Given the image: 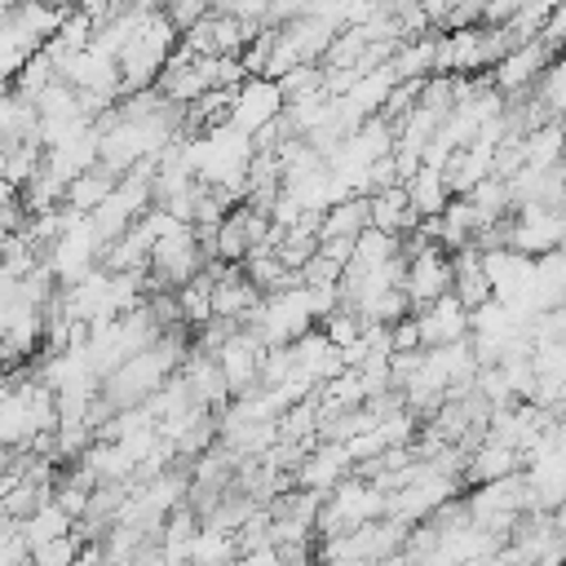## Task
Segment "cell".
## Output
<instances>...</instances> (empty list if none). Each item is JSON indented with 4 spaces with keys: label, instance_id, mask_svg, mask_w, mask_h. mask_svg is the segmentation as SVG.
<instances>
[{
    "label": "cell",
    "instance_id": "7c38bea8",
    "mask_svg": "<svg viewBox=\"0 0 566 566\" xmlns=\"http://www.w3.org/2000/svg\"><path fill=\"white\" fill-rule=\"evenodd\" d=\"M177 305H181V323L208 327V323H212V279L199 274L195 283H186V287L177 292Z\"/></svg>",
    "mask_w": 566,
    "mask_h": 566
},
{
    "label": "cell",
    "instance_id": "d6986e66",
    "mask_svg": "<svg viewBox=\"0 0 566 566\" xmlns=\"http://www.w3.org/2000/svg\"><path fill=\"white\" fill-rule=\"evenodd\" d=\"M4 203H13V186L0 177V208H4Z\"/></svg>",
    "mask_w": 566,
    "mask_h": 566
},
{
    "label": "cell",
    "instance_id": "2e32d148",
    "mask_svg": "<svg viewBox=\"0 0 566 566\" xmlns=\"http://www.w3.org/2000/svg\"><path fill=\"white\" fill-rule=\"evenodd\" d=\"M279 88H283V102L310 97V93H318V88H323V66H292V71L279 80Z\"/></svg>",
    "mask_w": 566,
    "mask_h": 566
},
{
    "label": "cell",
    "instance_id": "5bb4252c",
    "mask_svg": "<svg viewBox=\"0 0 566 566\" xmlns=\"http://www.w3.org/2000/svg\"><path fill=\"white\" fill-rule=\"evenodd\" d=\"M80 553H84V539L71 531V535H62V539H53L44 548H31V566H75Z\"/></svg>",
    "mask_w": 566,
    "mask_h": 566
},
{
    "label": "cell",
    "instance_id": "6da1fadb",
    "mask_svg": "<svg viewBox=\"0 0 566 566\" xmlns=\"http://www.w3.org/2000/svg\"><path fill=\"white\" fill-rule=\"evenodd\" d=\"M283 88L274 80H243V88L234 93V111H230V128H239L243 137H256L261 128H270L283 115Z\"/></svg>",
    "mask_w": 566,
    "mask_h": 566
},
{
    "label": "cell",
    "instance_id": "ac0fdd59",
    "mask_svg": "<svg viewBox=\"0 0 566 566\" xmlns=\"http://www.w3.org/2000/svg\"><path fill=\"white\" fill-rule=\"evenodd\" d=\"M137 566H172V562L164 557V548H159V544H146V548L137 553Z\"/></svg>",
    "mask_w": 566,
    "mask_h": 566
},
{
    "label": "cell",
    "instance_id": "30bf717a",
    "mask_svg": "<svg viewBox=\"0 0 566 566\" xmlns=\"http://www.w3.org/2000/svg\"><path fill=\"white\" fill-rule=\"evenodd\" d=\"M71 517L57 509V504H44L35 517H27L22 526H18V535L27 539V548H44V544H53V539H62V535H71Z\"/></svg>",
    "mask_w": 566,
    "mask_h": 566
},
{
    "label": "cell",
    "instance_id": "8992f818",
    "mask_svg": "<svg viewBox=\"0 0 566 566\" xmlns=\"http://www.w3.org/2000/svg\"><path fill=\"white\" fill-rule=\"evenodd\" d=\"M115 186H119V177H115L106 164H97V168L80 172V177L66 186L62 208H66V212H80V217H93V212L115 195Z\"/></svg>",
    "mask_w": 566,
    "mask_h": 566
},
{
    "label": "cell",
    "instance_id": "7a4b0ae2",
    "mask_svg": "<svg viewBox=\"0 0 566 566\" xmlns=\"http://www.w3.org/2000/svg\"><path fill=\"white\" fill-rule=\"evenodd\" d=\"M447 292H451V256L442 248H420L416 256H407V301H411V314L429 310Z\"/></svg>",
    "mask_w": 566,
    "mask_h": 566
},
{
    "label": "cell",
    "instance_id": "44dd1931",
    "mask_svg": "<svg viewBox=\"0 0 566 566\" xmlns=\"http://www.w3.org/2000/svg\"><path fill=\"white\" fill-rule=\"evenodd\" d=\"M0 394H9V376L4 371H0Z\"/></svg>",
    "mask_w": 566,
    "mask_h": 566
},
{
    "label": "cell",
    "instance_id": "e0dca14e",
    "mask_svg": "<svg viewBox=\"0 0 566 566\" xmlns=\"http://www.w3.org/2000/svg\"><path fill=\"white\" fill-rule=\"evenodd\" d=\"M389 349H394V354H420V349H424V345H420V327H416V314L389 327Z\"/></svg>",
    "mask_w": 566,
    "mask_h": 566
},
{
    "label": "cell",
    "instance_id": "4fadbf2b",
    "mask_svg": "<svg viewBox=\"0 0 566 566\" xmlns=\"http://www.w3.org/2000/svg\"><path fill=\"white\" fill-rule=\"evenodd\" d=\"M402 252V239H394V234H380V230H363L358 239H354V261L363 265V270H376V265H385V261H394Z\"/></svg>",
    "mask_w": 566,
    "mask_h": 566
},
{
    "label": "cell",
    "instance_id": "ffe728a7",
    "mask_svg": "<svg viewBox=\"0 0 566 566\" xmlns=\"http://www.w3.org/2000/svg\"><path fill=\"white\" fill-rule=\"evenodd\" d=\"M371 566H411L402 553H394V557H385V562H371Z\"/></svg>",
    "mask_w": 566,
    "mask_h": 566
},
{
    "label": "cell",
    "instance_id": "8fae6325",
    "mask_svg": "<svg viewBox=\"0 0 566 566\" xmlns=\"http://www.w3.org/2000/svg\"><path fill=\"white\" fill-rule=\"evenodd\" d=\"M239 562V548H234V535L230 531H212L203 526L190 544V566H234Z\"/></svg>",
    "mask_w": 566,
    "mask_h": 566
},
{
    "label": "cell",
    "instance_id": "ba28073f",
    "mask_svg": "<svg viewBox=\"0 0 566 566\" xmlns=\"http://www.w3.org/2000/svg\"><path fill=\"white\" fill-rule=\"evenodd\" d=\"M433 57H438V35L429 31V35H420V40L398 44L389 71H394L398 84H407V80H429V75H433Z\"/></svg>",
    "mask_w": 566,
    "mask_h": 566
},
{
    "label": "cell",
    "instance_id": "277c9868",
    "mask_svg": "<svg viewBox=\"0 0 566 566\" xmlns=\"http://www.w3.org/2000/svg\"><path fill=\"white\" fill-rule=\"evenodd\" d=\"M451 296L473 314V310H482L486 301H495L491 296V279H486V265H482V252L478 248H460L455 256H451Z\"/></svg>",
    "mask_w": 566,
    "mask_h": 566
},
{
    "label": "cell",
    "instance_id": "9c48e42d",
    "mask_svg": "<svg viewBox=\"0 0 566 566\" xmlns=\"http://www.w3.org/2000/svg\"><path fill=\"white\" fill-rule=\"evenodd\" d=\"M363 230H367V199L354 195V199H345V203H336V208L323 212V234H318V243H323V239H358Z\"/></svg>",
    "mask_w": 566,
    "mask_h": 566
},
{
    "label": "cell",
    "instance_id": "9a60e30c",
    "mask_svg": "<svg viewBox=\"0 0 566 566\" xmlns=\"http://www.w3.org/2000/svg\"><path fill=\"white\" fill-rule=\"evenodd\" d=\"M318 332L327 336V345H332V349H349V345L363 336V318H358V314H349V310H336L332 318H323V323H318Z\"/></svg>",
    "mask_w": 566,
    "mask_h": 566
},
{
    "label": "cell",
    "instance_id": "3957f363",
    "mask_svg": "<svg viewBox=\"0 0 566 566\" xmlns=\"http://www.w3.org/2000/svg\"><path fill=\"white\" fill-rule=\"evenodd\" d=\"M416 327H420V345L424 349L460 345V340H469V310L447 292L442 301H433L429 310L416 314Z\"/></svg>",
    "mask_w": 566,
    "mask_h": 566
},
{
    "label": "cell",
    "instance_id": "5b68a950",
    "mask_svg": "<svg viewBox=\"0 0 566 566\" xmlns=\"http://www.w3.org/2000/svg\"><path fill=\"white\" fill-rule=\"evenodd\" d=\"M553 53L535 40V44H526V49H513L504 62H495V71H486L491 75V84H495V93H504V97H517L522 88H531V80L539 75V66L548 62Z\"/></svg>",
    "mask_w": 566,
    "mask_h": 566
},
{
    "label": "cell",
    "instance_id": "52a82bcc",
    "mask_svg": "<svg viewBox=\"0 0 566 566\" xmlns=\"http://www.w3.org/2000/svg\"><path fill=\"white\" fill-rule=\"evenodd\" d=\"M407 199H411V212H416L420 221L442 217V212H447V203H451L447 177H442L438 168H420V172L407 181Z\"/></svg>",
    "mask_w": 566,
    "mask_h": 566
}]
</instances>
